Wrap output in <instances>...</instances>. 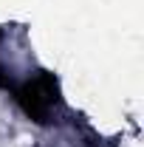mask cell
Instances as JSON below:
<instances>
[{
  "label": "cell",
  "instance_id": "cell-1",
  "mask_svg": "<svg viewBox=\"0 0 144 147\" xmlns=\"http://www.w3.org/2000/svg\"><path fill=\"white\" fill-rule=\"evenodd\" d=\"M14 102L20 110L34 122V125H48L51 122V108L59 105V82L54 79V74H40L37 79H28L23 85H14Z\"/></svg>",
  "mask_w": 144,
  "mask_h": 147
},
{
  "label": "cell",
  "instance_id": "cell-2",
  "mask_svg": "<svg viewBox=\"0 0 144 147\" xmlns=\"http://www.w3.org/2000/svg\"><path fill=\"white\" fill-rule=\"evenodd\" d=\"M0 91H14V79L9 76V71L0 65Z\"/></svg>",
  "mask_w": 144,
  "mask_h": 147
},
{
  "label": "cell",
  "instance_id": "cell-3",
  "mask_svg": "<svg viewBox=\"0 0 144 147\" xmlns=\"http://www.w3.org/2000/svg\"><path fill=\"white\" fill-rule=\"evenodd\" d=\"M0 37H3V31H0Z\"/></svg>",
  "mask_w": 144,
  "mask_h": 147
}]
</instances>
